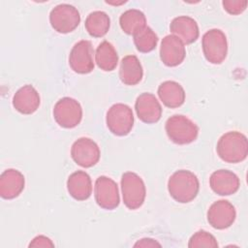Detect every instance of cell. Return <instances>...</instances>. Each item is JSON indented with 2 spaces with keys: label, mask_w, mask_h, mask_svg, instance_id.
Instances as JSON below:
<instances>
[{
  "label": "cell",
  "mask_w": 248,
  "mask_h": 248,
  "mask_svg": "<svg viewBox=\"0 0 248 248\" xmlns=\"http://www.w3.org/2000/svg\"><path fill=\"white\" fill-rule=\"evenodd\" d=\"M199 190L200 182L197 175L187 170L174 171L168 180L170 196L180 203L192 202L197 197Z\"/></svg>",
  "instance_id": "1"
},
{
  "label": "cell",
  "mask_w": 248,
  "mask_h": 248,
  "mask_svg": "<svg viewBox=\"0 0 248 248\" xmlns=\"http://www.w3.org/2000/svg\"><path fill=\"white\" fill-rule=\"evenodd\" d=\"M216 151L220 159L226 163H240L248 155L247 138L237 131L228 132L219 139Z\"/></svg>",
  "instance_id": "2"
},
{
  "label": "cell",
  "mask_w": 248,
  "mask_h": 248,
  "mask_svg": "<svg viewBox=\"0 0 248 248\" xmlns=\"http://www.w3.org/2000/svg\"><path fill=\"white\" fill-rule=\"evenodd\" d=\"M168 138L176 144H189L195 141L199 135L198 125L182 114L169 117L165 124Z\"/></svg>",
  "instance_id": "3"
},
{
  "label": "cell",
  "mask_w": 248,
  "mask_h": 248,
  "mask_svg": "<svg viewBox=\"0 0 248 248\" xmlns=\"http://www.w3.org/2000/svg\"><path fill=\"white\" fill-rule=\"evenodd\" d=\"M123 202L130 210L140 208L145 200L146 189L142 178L133 171H127L121 177Z\"/></svg>",
  "instance_id": "4"
},
{
  "label": "cell",
  "mask_w": 248,
  "mask_h": 248,
  "mask_svg": "<svg viewBox=\"0 0 248 248\" xmlns=\"http://www.w3.org/2000/svg\"><path fill=\"white\" fill-rule=\"evenodd\" d=\"M205 59L215 65L223 63L228 54V42L225 33L217 28L206 31L202 39Z\"/></svg>",
  "instance_id": "5"
},
{
  "label": "cell",
  "mask_w": 248,
  "mask_h": 248,
  "mask_svg": "<svg viewBox=\"0 0 248 248\" xmlns=\"http://www.w3.org/2000/svg\"><path fill=\"white\" fill-rule=\"evenodd\" d=\"M107 127L113 135L127 136L134 126V114L132 108L122 103L112 105L106 115Z\"/></svg>",
  "instance_id": "6"
},
{
  "label": "cell",
  "mask_w": 248,
  "mask_h": 248,
  "mask_svg": "<svg viewBox=\"0 0 248 248\" xmlns=\"http://www.w3.org/2000/svg\"><path fill=\"white\" fill-rule=\"evenodd\" d=\"M49 22L56 32L67 34L78 26L80 15L75 6L63 3L55 6L50 11Z\"/></svg>",
  "instance_id": "7"
},
{
  "label": "cell",
  "mask_w": 248,
  "mask_h": 248,
  "mask_svg": "<svg viewBox=\"0 0 248 248\" xmlns=\"http://www.w3.org/2000/svg\"><path fill=\"white\" fill-rule=\"evenodd\" d=\"M53 117L60 127L75 128L82 119V108L76 99L63 97L54 105Z\"/></svg>",
  "instance_id": "8"
},
{
  "label": "cell",
  "mask_w": 248,
  "mask_h": 248,
  "mask_svg": "<svg viewBox=\"0 0 248 248\" xmlns=\"http://www.w3.org/2000/svg\"><path fill=\"white\" fill-rule=\"evenodd\" d=\"M94 197L97 204L107 210L116 208L120 202L119 191L116 182L105 175H101L96 179Z\"/></svg>",
  "instance_id": "9"
},
{
  "label": "cell",
  "mask_w": 248,
  "mask_h": 248,
  "mask_svg": "<svg viewBox=\"0 0 248 248\" xmlns=\"http://www.w3.org/2000/svg\"><path fill=\"white\" fill-rule=\"evenodd\" d=\"M94 50L90 41L81 40L74 45L69 54V65L78 74H89L94 70Z\"/></svg>",
  "instance_id": "10"
},
{
  "label": "cell",
  "mask_w": 248,
  "mask_h": 248,
  "mask_svg": "<svg viewBox=\"0 0 248 248\" xmlns=\"http://www.w3.org/2000/svg\"><path fill=\"white\" fill-rule=\"evenodd\" d=\"M101 152L98 144L89 138L78 139L71 147V157L82 168H91L100 160Z\"/></svg>",
  "instance_id": "11"
},
{
  "label": "cell",
  "mask_w": 248,
  "mask_h": 248,
  "mask_svg": "<svg viewBox=\"0 0 248 248\" xmlns=\"http://www.w3.org/2000/svg\"><path fill=\"white\" fill-rule=\"evenodd\" d=\"M236 218L234 206L227 200L213 202L207 210V221L209 225L217 230H225L231 227Z\"/></svg>",
  "instance_id": "12"
},
{
  "label": "cell",
  "mask_w": 248,
  "mask_h": 248,
  "mask_svg": "<svg viewBox=\"0 0 248 248\" xmlns=\"http://www.w3.org/2000/svg\"><path fill=\"white\" fill-rule=\"evenodd\" d=\"M185 56V46L180 39L174 35H167L163 38L160 46V58L166 66H178L183 62Z\"/></svg>",
  "instance_id": "13"
},
{
  "label": "cell",
  "mask_w": 248,
  "mask_h": 248,
  "mask_svg": "<svg viewBox=\"0 0 248 248\" xmlns=\"http://www.w3.org/2000/svg\"><path fill=\"white\" fill-rule=\"evenodd\" d=\"M135 109L140 121L146 124L156 123L162 116V107L151 93H141L135 103Z\"/></svg>",
  "instance_id": "14"
},
{
  "label": "cell",
  "mask_w": 248,
  "mask_h": 248,
  "mask_svg": "<svg viewBox=\"0 0 248 248\" xmlns=\"http://www.w3.org/2000/svg\"><path fill=\"white\" fill-rule=\"evenodd\" d=\"M211 190L220 196H230L237 192L240 186L238 176L229 170H217L209 177Z\"/></svg>",
  "instance_id": "15"
},
{
  "label": "cell",
  "mask_w": 248,
  "mask_h": 248,
  "mask_svg": "<svg viewBox=\"0 0 248 248\" xmlns=\"http://www.w3.org/2000/svg\"><path fill=\"white\" fill-rule=\"evenodd\" d=\"M24 175L17 170L8 169L0 175V196L5 200L18 197L24 189Z\"/></svg>",
  "instance_id": "16"
},
{
  "label": "cell",
  "mask_w": 248,
  "mask_h": 248,
  "mask_svg": "<svg viewBox=\"0 0 248 248\" xmlns=\"http://www.w3.org/2000/svg\"><path fill=\"white\" fill-rule=\"evenodd\" d=\"M40 103L38 91L30 84L23 85L13 96V107L22 114L34 113L39 108Z\"/></svg>",
  "instance_id": "17"
},
{
  "label": "cell",
  "mask_w": 248,
  "mask_h": 248,
  "mask_svg": "<svg viewBox=\"0 0 248 248\" xmlns=\"http://www.w3.org/2000/svg\"><path fill=\"white\" fill-rule=\"evenodd\" d=\"M170 30L186 45L196 42L200 35L197 21L188 16H179L174 17L170 24Z\"/></svg>",
  "instance_id": "18"
},
{
  "label": "cell",
  "mask_w": 248,
  "mask_h": 248,
  "mask_svg": "<svg viewBox=\"0 0 248 248\" xmlns=\"http://www.w3.org/2000/svg\"><path fill=\"white\" fill-rule=\"evenodd\" d=\"M67 190L72 198L77 201H85L92 194V182L89 174L78 170L70 174L67 179Z\"/></svg>",
  "instance_id": "19"
},
{
  "label": "cell",
  "mask_w": 248,
  "mask_h": 248,
  "mask_svg": "<svg viewBox=\"0 0 248 248\" xmlns=\"http://www.w3.org/2000/svg\"><path fill=\"white\" fill-rule=\"evenodd\" d=\"M158 96L161 102L170 108H175L184 104L185 91L183 87L174 80H166L158 87Z\"/></svg>",
  "instance_id": "20"
},
{
  "label": "cell",
  "mask_w": 248,
  "mask_h": 248,
  "mask_svg": "<svg viewBox=\"0 0 248 248\" xmlns=\"http://www.w3.org/2000/svg\"><path fill=\"white\" fill-rule=\"evenodd\" d=\"M143 77V69L136 55H126L122 58L119 67V78L126 85L140 83Z\"/></svg>",
  "instance_id": "21"
},
{
  "label": "cell",
  "mask_w": 248,
  "mask_h": 248,
  "mask_svg": "<svg viewBox=\"0 0 248 248\" xmlns=\"http://www.w3.org/2000/svg\"><path fill=\"white\" fill-rule=\"evenodd\" d=\"M95 62L97 66L105 71H113L118 63V54L114 46L108 41H103L96 48Z\"/></svg>",
  "instance_id": "22"
},
{
  "label": "cell",
  "mask_w": 248,
  "mask_h": 248,
  "mask_svg": "<svg viewBox=\"0 0 248 248\" xmlns=\"http://www.w3.org/2000/svg\"><path fill=\"white\" fill-rule=\"evenodd\" d=\"M84 26L90 36L101 38L108 33L110 26V19L107 13L94 11L87 16Z\"/></svg>",
  "instance_id": "23"
},
{
  "label": "cell",
  "mask_w": 248,
  "mask_h": 248,
  "mask_svg": "<svg viewBox=\"0 0 248 248\" xmlns=\"http://www.w3.org/2000/svg\"><path fill=\"white\" fill-rule=\"evenodd\" d=\"M119 24L126 34L135 35L146 26V17L140 10L129 9L121 14Z\"/></svg>",
  "instance_id": "24"
},
{
  "label": "cell",
  "mask_w": 248,
  "mask_h": 248,
  "mask_svg": "<svg viewBox=\"0 0 248 248\" xmlns=\"http://www.w3.org/2000/svg\"><path fill=\"white\" fill-rule=\"evenodd\" d=\"M134 37V44L140 52L147 53L152 51L158 43V36L148 26H145L140 31L137 32Z\"/></svg>",
  "instance_id": "25"
},
{
  "label": "cell",
  "mask_w": 248,
  "mask_h": 248,
  "mask_svg": "<svg viewBox=\"0 0 248 248\" xmlns=\"http://www.w3.org/2000/svg\"><path fill=\"white\" fill-rule=\"evenodd\" d=\"M188 247L197 248V247H218L216 238L209 232L205 231H199L195 232L189 239Z\"/></svg>",
  "instance_id": "26"
},
{
  "label": "cell",
  "mask_w": 248,
  "mask_h": 248,
  "mask_svg": "<svg viewBox=\"0 0 248 248\" xmlns=\"http://www.w3.org/2000/svg\"><path fill=\"white\" fill-rule=\"evenodd\" d=\"M248 2L246 0L244 1H233V0H224L222 2V5L224 7V10L228 12L230 15H239L243 13L247 8Z\"/></svg>",
  "instance_id": "27"
},
{
  "label": "cell",
  "mask_w": 248,
  "mask_h": 248,
  "mask_svg": "<svg viewBox=\"0 0 248 248\" xmlns=\"http://www.w3.org/2000/svg\"><path fill=\"white\" fill-rule=\"evenodd\" d=\"M29 247H54V243L45 235H38L32 239Z\"/></svg>",
  "instance_id": "28"
},
{
  "label": "cell",
  "mask_w": 248,
  "mask_h": 248,
  "mask_svg": "<svg viewBox=\"0 0 248 248\" xmlns=\"http://www.w3.org/2000/svg\"><path fill=\"white\" fill-rule=\"evenodd\" d=\"M135 247H161V244L152 238H142L139 240L135 245Z\"/></svg>",
  "instance_id": "29"
},
{
  "label": "cell",
  "mask_w": 248,
  "mask_h": 248,
  "mask_svg": "<svg viewBox=\"0 0 248 248\" xmlns=\"http://www.w3.org/2000/svg\"><path fill=\"white\" fill-rule=\"evenodd\" d=\"M122 3H124V2H122ZM122 3H116V5H117V4H122ZM108 4H113V5H115V3H108Z\"/></svg>",
  "instance_id": "30"
}]
</instances>
